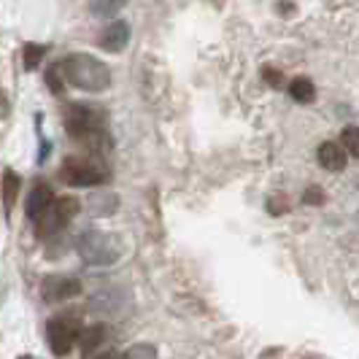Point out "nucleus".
<instances>
[{"mask_svg":"<svg viewBox=\"0 0 359 359\" xmlns=\"http://www.w3.org/2000/svg\"><path fill=\"white\" fill-rule=\"evenodd\" d=\"M43 54H46V46L27 43V46H25V68H27V71H36L38 65H41V60H43Z\"/></svg>","mask_w":359,"mask_h":359,"instance_id":"dca6fc26","label":"nucleus"},{"mask_svg":"<svg viewBox=\"0 0 359 359\" xmlns=\"http://www.w3.org/2000/svg\"><path fill=\"white\" fill-rule=\"evenodd\" d=\"M262 76H265V81H268L270 87H281V71H273V68H262Z\"/></svg>","mask_w":359,"mask_h":359,"instance_id":"aec40b11","label":"nucleus"},{"mask_svg":"<svg viewBox=\"0 0 359 359\" xmlns=\"http://www.w3.org/2000/svg\"><path fill=\"white\" fill-rule=\"evenodd\" d=\"M60 179L71 187H97L106 181V170L81 157H68L60 168Z\"/></svg>","mask_w":359,"mask_h":359,"instance_id":"423d86ee","label":"nucleus"},{"mask_svg":"<svg viewBox=\"0 0 359 359\" xmlns=\"http://www.w3.org/2000/svg\"><path fill=\"white\" fill-rule=\"evenodd\" d=\"M41 292H43L46 303H62V300L81 294V284H79V278H71V276H46L41 284Z\"/></svg>","mask_w":359,"mask_h":359,"instance_id":"0eeeda50","label":"nucleus"},{"mask_svg":"<svg viewBox=\"0 0 359 359\" xmlns=\"http://www.w3.org/2000/svg\"><path fill=\"white\" fill-rule=\"evenodd\" d=\"M125 359H154V348L151 346H135L125 354Z\"/></svg>","mask_w":359,"mask_h":359,"instance_id":"6ab92c4d","label":"nucleus"},{"mask_svg":"<svg viewBox=\"0 0 359 359\" xmlns=\"http://www.w3.org/2000/svg\"><path fill=\"white\" fill-rule=\"evenodd\" d=\"M127 41H130V25H127V22H114V25H108L106 30L100 33L97 46H100V49H106V52H111V54H116V52H122V49H125Z\"/></svg>","mask_w":359,"mask_h":359,"instance_id":"6e6552de","label":"nucleus"},{"mask_svg":"<svg viewBox=\"0 0 359 359\" xmlns=\"http://www.w3.org/2000/svg\"><path fill=\"white\" fill-rule=\"evenodd\" d=\"M60 71H62V65H52V68L46 71V84H49V90H52L54 95L62 92V84H60V79H57V73Z\"/></svg>","mask_w":359,"mask_h":359,"instance_id":"a211bd4d","label":"nucleus"},{"mask_svg":"<svg viewBox=\"0 0 359 359\" xmlns=\"http://www.w3.org/2000/svg\"><path fill=\"white\" fill-rule=\"evenodd\" d=\"M19 359H33V357H19Z\"/></svg>","mask_w":359,"mask_h":359,"instance_id":"5701e85b","label":"nucleus"},{"mask_svg":"<svg viewBox=\"0 0 359 359\" xmlns=\"http://www.w3.org/2000/svg\"><path fill=\"white\" fill-rule=\"evenodd\" d=\"M289 95H292V100H297V103H313L316 100V87H313V81L306 79V76H297V79H292V84H289Z\"/></svg>","mask_w":359,"mask_h":359,"instance_id":"ddd939ff","label":"nucleus"},{"mask_svg":"<svg viewBox=\"0 0 359 359\" xmlns=\"http://www.w3.org/2000/svg\"><path fill=\"white\" fill-rule=\"evenodd\" d=\"M62 76L68 79L76 90L84 92H103L111 84V71L106 62H100L92 54H68L62 62Z\"/></svg>","mask_w":359,"mask_h":359,"instance_id":"f257e3e1","label":"nucleus"},{"mask_svg":"<svg viewBox=\"0 0 359 359\" xmlns=\"http://www.w3.org/2000/svg\"><path fill=\"white\" fill-rule=\"evenodd\" d=\"M87 208H90L92 216H111L119 208V198H116L114 192H108V189H100V192L90 195Z\"/></svg>","mask_w":359,"mask_h":359,"instance_id":"9b49d317","label":"nucleus"},{"mask_svg":"<svg viewBox=\"0 0 359 359\" xmlns=\"http://www.w3.org/2000/svg\"><path fill=\"white\" fill-rule=\"evenodd\" d=\"M65 127L73 138L97 146L103 144V116L87 106H71L65 114Z\"/></svg>","mask_w":359,"mask_h":359,"instance_id":"f03ea898","label":"nucleus"},{"mask_svg":"<svg viewBox=\"0 0 359 359\" xmlns=\"http://www.w3.org/2000/svg\"><path fill=\"white\" fill-rule=\"evenodd\" d=\"M76 214H79V200L76 198L54 200L52 205H49V211L41 216V219H36V233L43 235V238L62 233V230L71 224V219Z\"/></svg>","mask_w":359,"mask_h":359,"instance_id":"39448f33","label":"nucleus"},{"mask_svg":"<svg viewBox=\"0 0 359 359\" xmlns=\"http://www.w3.org/2000/svg\"><path fill=\"white\" fill-rule=\"evenodd\" d=\"M106 335H108V330L103 327V324H92V327H87V330L81 332V338H79V341H81V357L84 359L95 357V348L106 343Z\"/></svg>","mask_w":359,"mask_h":359,"instance_id":"f8f14e48","label":"nucleus"},{"mask_svg":"<svg viewBox=\"0 0 359 359\" xmlns=\"http://www.w3.org/2000/svg\"><path fill=\"white\" fill-rule=\"evenodd\" d=\"M341 144L351 157H359V127H346L341 133Z\"/></svg>","mask_w":359,"mask_h":359,"instance_id":"f3484780","label":"nucleus"},{"mask_svg":"<svg viewBox=\"0 0 359 359\" xmlns=\"http://www.w3.org/2000/svg\"><path fill=\"white\" fill-rule=\"evenodd\" d=\"M79 254H81V259L87 265H111L119 257V249L114 246V241L106 233L87 230L79 238Z\"/></svg>","mask_w":359,"mask_h":359,"instance_id":"20e7f679","label":"nucleus"},{"mask_svg":"<svg viewBox=\"0 0 359 359\" xmlns=\"http://www.w3.org/2000/svg\"><path fill=\"white\" fill-rule=\"evenodd\" d=\"M127 6V0H90L92 17H114Z\"/></svg>","mask_w":359,"mask_h":359,"instance_id":"4468645a","label":"nucleus"},{"mask_svg":"<svg viewBox=\"0 0 359 359\" xmlns=\"http://www.w3.org/2000/svg\"><path fill=\"white\" fill-rule=\"evenodd\" d=\"M54 192L49 184H36V189L30 192V198H27V205H25V214L30 216L33 222L41 219V216L49 211V205L54 203Z\"/></svg>","mask_w":359,"mask_h":359,"instance_id":"1a4fd4ad","label":"nucleus"},{"mask_svg":"<svg viewBox=\"0 0 359 359\" xmlns=\"http://www.w3.org/2000/svg\"><path fill=\"white\" fill-rule=\"evenodd\" d=\"M303 200H306L308 205H322V203H324V192H319V189H308L306 195H303Z\"/></svg>","mask_w":359,"mask_h":359,"instance_id":"412c9836","label":"nucleus"},{"mask_svg":"<svg viewBox=\"0 0 359 359\" xmlns=\"http://www.w3.org/2000/svg\"><path fill=\"white\" fill-rule=\"evenodd\" d=\"M19 176L14 170H6L3 173V200H6V208H11L14 205V200H17V192H19Z\"/></svg>","mask_w":359,"mask_h":359,"instance_id":"2eb2a0df","label":"nucleus"},{"mask_svg":"<svg viewBox=\"0 0 359 359\" xmlns=\"http://www.w3.org/2000/svg\"><path fill=\"white\" fill-rule=\"evenodd\" d=\"M81 322L68 313V316H54L46 324V341H49V348H52L54 357H65L73 348V343L81 338Z\"/></svg>","mask_w":359,"mask_h":359,"instance_id":"7ed1b4c3","label":"nucleus"},{"mask_svg":"<svg viewBox=\"0 0 359 359\" xmlns=\"http://www.w3.org/2000/svg\"><path fill=\"white\" fill-rule=\"evenodd\" d=\"M92 359H125L122 354H116V351H103V354H97V357Z\"/></svg>","mask_w":359,"mask_h":359,"instance_id":"4be33fe9","label":"nucleus"},{"mask_svg":"<svg viewBox=\"0 0 359 359\" xmlns=\"http://www.w3.org/2000/svg\"><path fill=\"white\" fill-rule=\"evenodd\" d=\"M316 160L327 170H343L346 168V149L341 144H335V141H324L319 146V151H316Z\"/></svg>","mask_w":359,"mask_h":359,"instance_id":"9d476101","label":"nucleus"}]
</instances>
